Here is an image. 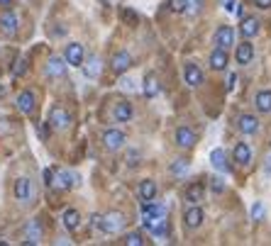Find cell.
Returning a JSON list of instances; mask_svg holds the SVG:
<instances>
[{
    "mask_svg": "<svg viewBox=\"0 0 271 246\" xmlns=\"http://www.w3.org/2000/svg\"><path fill=\"white\" fill-rule=\"evenodd\" d=\"M125 224H127V220H125L122 212H108L105 217H103V232L105 234H120L125 229Z\"/></svg>",
    "mask_w": 271,
    "mask_h": 246,
    "instance_id": "cell-1",
    "label": "cell"
},
{
    "mask_svg": "<svg viewBox=\"0 0 271 246\" xmlns=\"http://www.w3.org/2000/svg\"><path fill=\"white\" fill-rule=\"evenodd\" d=\"M49 127L52 129H59V132H64L71 127V115H68L64 107H54V110L49 112Z\"/></svg>",
    "mask_w": 271,
    "mask_h": 246,
    "instance_id": "cell-2",
    "label": "cell"
},
{
    "mask_svg": "<svg viewBox=\"0 0 271 246\" xmlns=\"http://www.w3.org/2000/svg\"><path fill=\"white\" fill-rule=\"evenodd\" d=\"M66 59H61V56H49V61H46V76L49 78H64L66 76Z\"/></svg>",
    "mask_w": 271,
    "mask_h": 246,
    "instance_id": "cell-3",
    "label": "cell"
},
{
    "mask_svg": "<svg viewBox=\"0 0 271 246\" xmlns=\"http://www.w3.org/2000/svg\"><path fill=\"white\" fill-rule=\"evenodd\" d=\"M125 142H127V136H125L120 129H108V132L103 134V144H105V149H110V151L122 149Z\"/></svg>",
    "mask_w": 271,
    "mask_h": 246,
    "instance_id": "cell-4",
    "label": "cell"
},
{
    "mask_svg": "<svg viewBox=\"0 0 271 246\" xmlns=\"http://www.w3.org/2000/svg\"><path fill=\"white\" fill-rule=\"evenodd\" d=\"M232 44H235V32H232V27H230V24L217 27V32H215V46H220V49H230Z\"/></svg>",
    "mask_w": 271,
    "mask_h": 246,
    "instance_id": "cell-5",
    "label": "cell"
},
{
    "mask_svg": "<svg viewBox=\"0 0 271 246\" xmlns=\"http://www.w3.org/2000/svg\"><path fill=\"white\" fill-rule=\"evenodd\" d=\"M83 59H86L83 44L73 42V44L66 46V64H68V66H83Z\"/></svg>",
    "mask_w": 271,
    "mask_h": 246,
    "instance_id": "cell-6",
    "label": "cell"
},
{
    "mask_svg": "<svg viewBox=\"0 0 271 246\" xmlns=\"http://www.w3.org/2000/svg\"><path fill=\"white\" fill-rule=\"evenodd\" d=\"M52 188L54 190H59V193H64V190H68L76 180H73V176L68 173V171H54V176H52Z\"/></svg>",
    "mask_w": 271,
    "mask_h": 246,
    "instance_id": "cell-7",
    "label": "cell"
},
{
    "mask_svg": "<svg viewBox=\"0 0 271 246\" xmlns=\"http://www.w3.org/2000/svg\"><path fill=\"white\" fill-rule=\"evenodd\" d=\"M12 193H15V198L20 202H30V198H32V183H30V178H17L15 180V188H12Z\"/></svg>",
    "mask_w": 271,
    "mask_h": 246,
    "instance_id": "cell-8",
    "label": "cell"
},
{
    "mask_svg": "<svg viewBox=\"0 0 271 246\" xmlns=\"http://www.w3.org/2000/svg\"><path fill=\"white\" fill-rule=\"evenodd\" d=\"M83 73L88 76V78H98L103 73V61L98 54L88 56V59H83Z\"/></svg>",
    "mask_w": 271,
    "mask_h": 246,
    "instance_id": "cell-9",
    "label": "cell"
},
{
    "mask_svg": "<svg viewBox=\"0 0 271 246\" xmlns=\"http://www.w3.org/2000/svg\"><path fill=\"white\" fill-rule=\"evenodd\" d=\"M24 234H27L24 246L39 244V241H42V224H39V220H30V222L24 224Z\"/></svg>",
    "mask_w": 271,
    "mask_h": 246,
    "instance_id": "cell-10",
    "label": "cell"
},
{
    "mask_svg": "<svg viewBox=\"0 0 271 246\" xmlns=\"http://www.w3.org/2000/svg\"><path fill=\"white\" fill-rule=\"evenodd\" d=\"M203 220H205V214L198 205H193L191 210H186V214H183V224H186L188 229H198V227L203 224Z\"/></svg>",
    "mask_w": 271,
    "mask_h": 246,
    "instance_id": "cell-11",
    "label": "cell"
},
{
    "mask_svg": "<svg viewBox=\"0 0 271 246\" xmlns=\"http://www.w3.org/2000/svg\"><path fill=\"white\" fill-rule=\"evenodd\" d=\"M183 78H186V83H188L191 88H198V86L203 83V71L195 66V64H186V66H183Z\"/></svg>",
    "mask_w": 271,
    "mask_h": 246,
    "instance_id": "cell-12",
    "label": "cell"
},
{
    "mask_svg": "<svg viewBox=\"0 0 271 246\" xmlns=\"http://www.w3.org/2000/svg\"><path fill=\"white\" fill-rule=\"evenodd\" d=\"M0 30H3V34H8V37L17 34V17H15V12L8 10L0 15Z\"/></svg>",
    "mask_w": 271,
    "mask_h": 246,
    "instance_id": "cell-13",
    "label": "cell"
},
{
    "mask_svg": "<svg viewBox=\"0 0 271 246\" xmlns=\"http://www.w3.org/2000/svg\"><path fill=\"white\" fill-rule=\"evenodd\" d=\"M235 59H237V64H242V66L252 64V59H254V46L249 44V42L237 44V49H235Z\"/></svg>",
    "mask_w": 271,
    "mask_h": 246,
    "instance_id": "cell-14",
    "label": "cell"
},
{
    "mask_svg": "<svg viewBox=\"0 0 271 246\" xmlns=\"http://www.w3.org/2000/svg\"><path fill=\"white\" fill-rule=\"evenodd\" d=\"M110 66H113L115 73H125L127 68L132 66V56L127 54V51H117L113 56V61H110Z\"/></svg>",
    "mask_w": 271,
    "mask_h": 246,
    "instance_id": "cell-15",
    "label": "cell"
},
{
    "mask_svg": "<svg viewBox=\"0 0 271 246\" xmlns=\"http://www.w3.org/2000/svg\"><path fill=\"white\" fill-rule=\"evenodd\" d=\"M176 144H179L181 149H191V146L195 144V132L188 129V127H179V129H176Z\"/></svg>",
    "mask_w": 271,
    "mask_h": 246,
    "instance_id": "cell-16",
    "label": "cell"
},
{
    "mask_svg": "<svg viewBox=\"0 0 271 246\" xmlns=\"http://www.w3.org/2000/svg\"><path fill=\"white\" fill-rule=\"evenodd\" d=\"M237 127L242 134H254V132L259 129V120H257L254 115H242L237 120Z\"/></svg>",
    "mask_w": 271,
    "mask_h": 246,
    "instance_id": "cell-17",
    "label": "cell"
},
{
    "mask_svg": "<svg viewBox=\"0 0 271 246\" xmlns=\"http://www.w3.org/2000/svg\"><path fill=\"white\" fill-rule=\"evenodd\" d=\"M17 110L20 112H24V115H30V112L34 110V93L32 90H22L20 95H17Z\"/></svg>",
    "mask_w": 271,
    "mask_h": 246,
    "instance_id": "cell-18",
    "label": "cell"
},
{
    "mask_svg": "<svg viewBox=\"0 0 271 246\" xmlns=\"http://www.w3.org/2000/svg\"><path fill=\"white\" fill-rule=\"evenodd\" d=\"M232 158L237 161L239 166H249V161H252V149H249V144L239 142V144L235 146V151H232Z\"/></svg>",
    "mask_w": 271,
    "mask_h": 246,
    "instance_id": "cell-19",
    "label": "cell"
},
{
    "mask_svg": "<svg viewBox=\"0 0 271 246\" xmlns=\"http://www.w3.org/2000/svg\"><path fill=\"white\" fill-rule=\"evenodd\" d=\"M137 193H139V200L142 202H152L157 198V183H154V180H142Z\"/></svg>",
    "mask_w": 271,
    "mask_h": 246,
    "instance_id": "cell-20",
    "label": "cell"
},
{
    "mask_svg": "<svg viewBox=\"0 0 271 246\" xmlns=\"http://www.w3.org/2000/svg\"><path fill=\"white\" fill-rule=\"evenodd\" d=\"M210 68L213 71H225L227 68V49H215L213 54H210Z\"/></svg>",
    "mask_w": 271,
    "mask_h": 246,
    "instance_id": "cell-21",
    "label": "cell"
},
{
    "mask_svg": "<svg viewBox=\"0 0 271 246\" xmlns=\"http://www.w3.org/2000/svg\"><path fill=\"white\" fill-rule=\"evenodd\" d=\"M239 32H242V37H247V39L257 37V34H259V20H257V17H244Z\"/></svg>",
    "mask_w": 271,
    "mask_h": 246,
    "instance_id": "cell-22",
    "label": "cell"
},
{
    "mask_svg": "<svg viewBox=\"0 0 271 246\" xmlns=\"http://www.w3.org/2000/svg\"><path fill=\"white\" fill-rule=\"evenodd\" d=\"M210 163H213V168H217V171H223V173H230V163H227V156L223 149H213V154H210Z\"/></svg>",
    "mask_w": 271,
    "mask_h": 246,
    "instance_id": "cell-23",
    "label": "cell"
},
{
    "mask_svg": "<svg viewBox=\"0 0 271 246\" xmlns=\"http://www.w3.org/2000/svg\"><path fill=\"white\" fill-rule=\"evenodd\" d=\"M254 105L261 115H269L271 112V90H259L257 98H254Z\"/></svg>",
    "mask_w": 271,
    "mask_h": 246,
    "instance_id": "cell-24",
    "label": "cell"
},
{
    "mask_svg": "<svg viewBox=\"0 0 271 246\" xmlns=\"http://www.w3.org/2000/svg\"><path fill=\"white\" fill-rule=\"evenodd\" d=\"M115 120L117 122H130L132 120V105L127 100H120L115 105Z\"/></svg>",
    "mask_w": 271,
    "mask_h": 246,
    "instance_id": "cell-25",
    "label": "cell"
},
{
    "mask_svg": "<svg viewBox=\"0 0 271 246\" xmlns=\"http://www.w3.org/2000/svg\"><path fill=\"white\" fill-rule=\"evenodd\" d=\"M203 195H205V188L201 185V183H193V185L186 188V200L193 202V205H198V202L203 200Z\"/></svg>",
    "mask_w": 271,
    "mask_h": 246,
    "instance_id": "cell-26",
    "label": "cell"
},
{
    "mask_svg": "<svg viewBox=\"0 0 271 246\" xmlns=\"http://www.w3.org/2000/svg\"><path fill=\"white\" fill-rule=\"evenodd\" d=\"M64 224H66L68 232H76V229H79V224H81V214H79V210L68 207L66 212H64Z\"/></svg>",
    "mask_w": 271,
    "mask_h": 246,
    "instance_id": "cell-27",
    "label": "cell"
},
{
    "mask_svg": "<svg viewBox=\"0 0 271 246\" xmlns=\"http://www.w3.org/2000/svg\"><path fill=\"white\" fill-rule=\"evenodd\" d=\"M144 95L147 98H157L159 95V80L154 73H149L147 78H144Z\"/></svg>",
    "mask_w": 271,
    "mask_h": 246,
    "instance_id": "cell-28",
    "label": "cell"
},
{
    "mask_svg": "<svg viewBox=\"0 0 271 246\" xmlns=\"http://www.w3.org/2000/svg\"><path fill=\"white\" fill-rule=\"evenodd\" d=\"M171 173H174V176H186V173H188V161H186V158H176V161L171 163Z\"/></svg>",
    "mask_w": 271,
    "mask_h": 246,
    "instance_id": "cell-29",
    "label": "cell"
},
{
    "mask_svg": "<svg viewBox=\"0 0 271 246\" xmlns=\"http://www.w3.org/2000/svg\"><path fill=\"white\" fill-rule=\"evenodd\" d=\"M24 73H27V59H24V56H20V59H15L12 76H15V78H20V76H24Z\"/></svg>",
    "mask_w": 271,
    "mask_h": 246,
    "instance_id": "cell-30",
    "label": "cell"
},
{
    "mask_svg": "<svg viewBox=\"0 0 271 246\" xmlns=\"http://www.w3.org/2000/svg\"><path fill=\"white\" fill-rule=\"evenodd\" d=\"M125 244H127V246H142V244H144V239H142L139 232H132V234L125 236Z\"/></svg>",
    "mask_w": 271,
    "mask_h": 246,
    "instance_id": "cell-31",
    "label": "cell"
},
{
    "mask_svg": "<svg viewBox=\"0 0 271 246\" xmlns=\"http://www.w3.org/2000/svg\"><path fill=\"white\" fill-rule=\"evenodd\" d=\"M252 220H254V222H261V220H264V205H261V202H254V205H252Z\"/></svg>",
    "mask_w": 271,
    "mask_h": 246,
    "instance_id": "cell-32",
    "label": "cell"
},
{
    "mask_svg": "<svg viewBox=\"0 0 271 246\" xmlns=\"http://www.w3.org/2000/svg\"><path fill=\"white\" fill-rule=\"evenodd\" d=\"M188 0H169V10L171 12H186Z\"/></svg>",
    "mask_w": 271,
    "mask_h": 246,
    "instance_id": "cell-33",
    "label": "cell"
},
{
    "mask_svg": "<svg viewBox=\"0 0 271 246\" xmlns=\"http://www.w3.org/2000/svg\"><path fill=\"white\" fill-rule=\"evenodd\" d=\"M201 8H203V0H188L186 12H188V15H195V12H201Z\"/></svg>",
    "mask_w": 271,
    "mask_h": 246,
    "instance_id": "cell-34",
    "label": "cell"
},
{
    "mask_svg": "<svg viewBox=\"0 0 271 246\" xmlns=\"http://www.w3.org/2000/svg\"><path fill=\"white\" fill-rule=\"evenodd\" d=\"M210 188H213V193H223L225 190V183H223V178H213L210 180Z\"/></svg>",
    "mask_w": 271,
    "mask_h": 246,
    "instance_id": "cell-35",
    "label": "cell"
},
{
    "mask_svg": "<svg viewBox=\"0 0 271 246\" xmlns=\"http://www.w3.org/2000/svg\"><path fill=\"white\" fill-rule=\"evenodd\" d=\"M122 17H125V22H130V24H137V20H139V17H137V12H132V10H125Z\"/></svg>",
    "mask_w": 271,
    "mask_h": 246,
    "instance_id": "cell-36",
    "label": "cell"
},
{
    "mask_svg": "<svg viewBox=\"0 0 271 246\" xmlns=\"http://www.w3.org/2000/svg\"><path fill=\"white\" fill-rule=\"evenodd\" d=\"M225 10L227 12H237L239 15V3L237 0H225Z\"/></svg>",
    "mask_w": 271,
    "mask_h": 246,
    "instance_id": "cell-37",
    "label": "cell"
},
{
    "mask_svg": "<svg viewBox=\"0 0 271 246\" xmlns=\"http://www.w3.org/2000/svg\"><path fill=\"white\" fill-rule=\"evenodd\" d=\"M37 134H39L42 142H46V139H49V127H46V124H39V127H37Z\"/></svg>",
    "mask_w": 271,
    "mask_h": 246,
    "instance_id": "cell-38",
    "label": "cell"
},
{
    "mask_svg": "<svg viewBox=\"0 0 271 246\" xmlns=\"http://www.w3.org/2000/svg\"><path fill=\"white\" fill-rule=\"evenodd\" d=\"M120 86H122V90H135L137 86H135V80L132 78H127V76H125L122 80H120Z\"/></svg>",
    "mask_w": 271,
    "mask_h": 246,
    "instance_id": "cell-39",
    "label": "cell"
},
{
    "mask_svg": "<svg viewBox=\"0 0 271 246\" xmlns=\"http://www.w3.org/2000/svg\"><path fill=\"white\" fill-rule=\"evenodd\" d=\"M235 86H237V73H230L227 76V90H235Z\"/></svg>",
    "mask_w": 271,
    "mask_h": 246,
    "instance_id": "cell-40",
    "label": "cell"
},
{
    "mask_svg": "<svg viewBox=\"0 0 271 246\" xmlns=\"http://www.w3.org/2000/svg\"><path fill=\"white\" fill-rule=\"evenodd\" d=\"M254 5H257L259 10H269V8H271V0H254Z\"/></svg>",
    "mask_w": 271,
    "mask_h": 246,
    "instance_id": "cell-41",
    "label": "cell"
},
{
    "mask_svg": "<svg viewBox=\"0 0 271 246\" xmlns=\"http://www.w3.org/2000/svg\"><path fill=\"white\" fill-rule=\"evenodd\" d=\"M90 224H93L95 229H101V227H103V214H93V222H90Z\"/></svg>",
    "mask_w": 271,
    "mask_h": 246,
    "instance_id": "cell-42",
    "label": "cell"
},
{
    "mask_svg": "<svg viewBox=\"0 0 271 246\" xmlns=\"http://www.w3.org/2000/svg\"><path fill=\"white\" fill-rule=\"evenodd\" d=\"M0 5H3V8H10V5H12V0H0Z\"/></svg>",
    "mask_w": 271,
    "mask_h": 246,
    "instance_id": "cell-43",
    "label": "cell"
},
{
    "mask_svg": "<svg viewBox=\"0 0 271 246\" xmlns=\"http://www.w3.org/2000/svg\"><path fill=\"white\" fill-rule=\"evenodd\" d=\"M103 3H105V5H117L120 0H103Z\"/></svg>",
    "mask_w": 271,
    "mask_h": 246,
    "instance_id": "cell-44",
    "label": "cell"
},
{
    "mask_svg": "<svg viewBox=\"0 0 271 246\" xmlns=\"http://www.w3.org/2000/svg\"><path fill=\"white\" fill-rule=\"evenodd\" d=\"M3 95H5V86H0V98H3Z\"/></svg>",
    "mask_w": 271,
    "mask_h": 246,
    "instance_id": "cell-45",
    "label": "cell"
}]
</instances>
